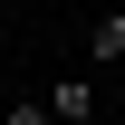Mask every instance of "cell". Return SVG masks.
Here are the masks:
<instances>
[{
	"label": "cell",
	"mask_w": 125,
	"mask_h": 125,
	"mask_svg": "<svg viewBox=\"0 0 125 125\" xmlns=\"http://www.w3.org/2000/svg\"><path fill=\"white\" fill-rule=\"evenodd\" d=\"M0 125H48V96H10V115Z\"/></svg>",
	"instance_id": "cell-3"
},
{
	"label": "cell",
	"mask_w": 125,
	"mask_h": 125,
	"mask_svg": "<svg viewBox=\"0 0 125 125\" xmlns=\"http://www.w3.org/2000/svg\"><path fill=\"white\" fill-rule=\"evenodd\" d=\"M48 115L58 125H87L96 115V77H48Z\"/></svg>",
	"instance_id": "cell-1"
},
{
	"label": "cell",
	"mask_w": 125,
	"mask_h": 125,
	"mask_svg": "<svg viewBox=\"0 0 125 125\" xmlns=\"http://www.w3.org/2000/svg\"><path fill=\"white\" fill-rule=\"evenodd\" d=\"M87 58H96V67H115V58H125V10H106V19L87 29Z\"/></svg>",
	"instance_id": "cell-2"
}]
</instances>
